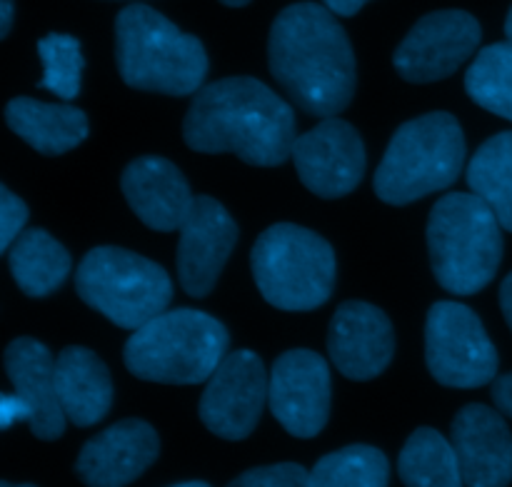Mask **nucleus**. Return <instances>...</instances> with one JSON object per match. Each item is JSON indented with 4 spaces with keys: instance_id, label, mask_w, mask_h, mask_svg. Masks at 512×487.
<instances>
[{
    "instance_id": "19",
    "label": "nucleus",
    "mask_w": 512,
    "mask_h": 487,
    "mask_svg": "<svg viewBox=\"0 0 512 487\" xmlns=\"http://www.w3.org/2000/svg\"><path fill=\"white\" fill-rule=\"evenodd\" d=\"M120 188L140 223L158 233L180 230L195 203L185 175L158 155L133 160L123 170Z\"/></svg>"
},
{
    "instance_id": "4",
    "label": "nucleus",
    "mask_w": 512,
    "mask_h": 487,
    "mask_svg": "<svg viewBox=\"0 0 512 487\" xmlns=\"http://www.w3.org/2000/svg\"><path fill=\"white\" fill-rule=\"evenodd\" d=\"M230 335L220 320L200 310H165L125 343V368L140 380L198 385L210 380L228 353Z\"/></svg>"
},
{
    "instance_id": "7",
    "label": "nucleus",
    "mask_w": 512,
    "mask_h": 487,
    "mask_svg": "<svg viewBox=\"0 0 512 487\" xmlns=\"http://www.w3.org/2000/svg\"><path fill=\"white\" fill-rule=\"evenodd\" d=\"M250 265L260 295L278 310L308 313L333 295V248L318 233L300 225H270L255 240Z\"/></svg>"
},
{
    "instance_id": "15",
    "label": "nucleus",
    "mask_w": 512,
    "mask_h": 487,
    "mask_svg": "<svg viewBox=\"0 0 512 487\" xmlns=\"http://www.w3.org/2000/svg\"><path fill=\"white\" fill-rule=\"evenodd\" d=\"M328 353L345 378L360 383L378 378L395 353L393 323L375 305L348 300L330 320Z\"/></svg>"
},
{
    "instance_id": "2",
    "label": "nucleus",
    "mask_w": 512,
    "mask_h": 487,
    "mask_svg": "<svg viewBox=\"0 0 512 487\" xmlns=\"http://www.w3.org/2000/svg\"><path fill=\"white\" fill-rule=\"evenodd\" d=\"M183 138L198 153H233L248 165L275 168L293 158L295 113L255 78H223L195 93Z\"/></svg>"
},
{
    "instance_id": "31",
    "label": "nucleus",
    "mask_w": 512,
    "mask_h": 487,
    "mask_svg": "<svg viewBox=\"0 0 512 487\" xmlns=\"http://www.w3.org/2000/svg\"><path fill=\"white\" fill-rule=\"evenodd\" d=\"M0 410H3V428H10L15 420H25V423H28V408L20 403V398L15 393L3 395V405H0Z\"/></svg>"
},
{
    "instance_id": "27",
    "label": "nucleus",
    "mask_w": 512,
    "mask_h": 487,
    "mask_svg": "<svg viewBox=\"0 0 512 487\" xmlns=\"http://www.w3.org/2000/svg\"><path fill=\"white\" fill-rule=\"evenodd\" d=\"M38 55L45 65L40 85L60 100H73L80 93L83 75V53L78 38L65 33H50L38 40Z\"/></svg>"
},
{
    "instance_id": "9",
    "label": "nucleus",
    "mask_w": 512,
    "mask_h": 487,
    "mask_svg": "<svg viewBox=\"0 0 512 487\" xmlns=\"http://www.w3.org/2000/svg\"><path fill=\"white\" fill-rule=\"evenodd\" d=\"M425 363L445 388H483L498 378V350L478 315L463 303L440 300L425 320Z\"/></svg>"
},
{
    "instance_id": "14",
    "label": "nucleus",
    "mask_w": 512,
    "mask_h": 487,
    "mask_svg": "<svg viewBox=\"0 0 512 487\" xmlns=\"http://www.w3.org/2000/svg\"><path fill=\"white\" fill-rule=\"evenodd\" d=\"M235 243L238 225L233 215L210 195L195 198L178 240V278L190 298L210 295Z\"/></svg>"
},
{
    "instance_id": "13",
    "label": "nucleus",
    "mask_w": 512,
    "mask_h": 487,
    "mask_svg": "<svg viewBox=\"0 0 512 487\" xmlns=\"http://www.w3.org/2000/svg\"><path fill=\"white\" fill-rule=\"evenodd\" d=\"M298 178L320 198H343L353 193L365 173V145L360 133L340 118H323L293 145Z\"/></svg>"
},
{
    "instance_id": "28",
    "label": "nucleus",
    "mask_w": 512,
    "mask_h": 487,
    "mask_svg": "<svg viewBox=\"0 0 512 487\" xmlns=\"http://www.w3.org/2000/svg\"><path fill=\"white\" fill-rule=\"evenodd\" d=\"M310 473L295 463L263 465L235 478L228 487H308Z\"/></svg>"
},
{
    "instance_id": "32",
    "label": "nucleus",
    "mask_w": 512,
    "mask_h": 487,
    "mask_svg": "<svg viewBox=\"0 0 512 487\" xmlns=\"http://www.w3.org/2000/svg\"><path fill=\"white\" fill-rule=\"evenodd\" d=\"M365 3H370V0H323L325 8H330L335 15H340V18H350V15L358 13Z\"/></svg>"
},
{
    "instance_id": "37",
    "label": "nucleus",
    "mask_w": 512,
    "mask_h": 487,
    "mask_svg": "<svg viewBox=\"0 0 512 487\" xmlns=\"http://www.w3.org/2000/svg\"><path fill=\"white\" fill-rule=\"evenodd\" d=\"M173 487H210V485L200 483V480H193V483H180V485H173Z\"/></svg>"
},
{
    "instance_id": "33",
    "label": "nucleus",
    "mask_w": 512,
    "mask_h": 487,
    "mask_svg": "<svg viewBox=\"0 0 512 487\" xmlns=\"http://www.w3.org/2000/svg\"><path fill=\"white\" fill-rule=\"evenodd\" d=\"M13 13L15 0H0V38H8L10 28H13Z\"/></svg>"
},
{
    "instance_id": "1",
    "label": "nucleus",
    "mask_w": 512,
    "mask_h": 487,
    "mask_svg": "<svg viewBox=\"0 0 512 487\" xmlns=\"http://www.w3.org/2000/svg\"><path fill=\"white\" fill-rule=\"evenodd\" d=\"M268 65L290 100L315 118H335L355 95L353 45L325 5L280 10L270 28Z\"/></svg>"
},
{
    "instance_id": "34",
    "label": "nucleus",
    "mask_w": 512,
    "mask_h": 487,
    "mask_svg": "<svg viewBox=\"0 0 512 487\" xmlns=\"http://www.w3.org/2000/svg\"><path fill=\"white\" fill-rule=\"evenodd\" d=\"M500 308H503L505 320H508L512 330V273L503 280V285H500Z\"/></svg>"
},
{
    "instance_id": "38",
    "label": "nucleus",
    "mask_w": 512,
    "mask_h": 487,
    "mask_svg": "<svg viewBox=\"0 0 512 487\" xmlns=\"http://www.w3.org/2000/svg\"><path fill=\"white\" fill-rule=\"evenodd\" d=\"M0 487H35V485H28V483H25V485H13V483H8V480H3V483H0Z\"/></svg>"
},
{
    "instance_id": "17",
    "label": "nucleus",
    "mask_w": 512,
    "mask_h": 487,
    "mask_svg": "<svg viewBox=\"0 0 512 487\" xmlns=\"http://www.w3.org/2000/svg\"><path fill=\"white\" fill-rule=\"evenodd\" d=\"M450 440L468 487H508L512 483V433L500 410L465 405L453 420Z\"/></svg>"
},
{
    "instance_id": "6",
    "label": "nucleus",
    "mask_w": 512,
    "mask_h": 487,
    "mask_svg": "<svg viewBox=\"0 0 512 487\" xmlns=\"http://www.w3.org/2000/svg\"><path fill=\"white\" fill-rule=\"evenodd\" d=\"M463 165L465 135L455 115H420L395 130L375 173V195L388 205H410L453 185Z\"/></svg>"
},
{
    "instance_id": "22",
    "label": "nucleus",
    "mask_w": 512,
    "mask_h": 487,
    "mask_svg": "<svg viewBox=\"0 0 512 487\" xmlns=\"http://www.w3.org/2000/svg\"><path fill=\"white\" fill-rule=\"evenodd\" d=\"M10 273L28 298H45L65 283L70 273V253L40 228L23 230L8 250Z\"/></svg>"
},
{
    "instance_id": "35",
    "label": "nucleus",
    "mask_w": 512,
    "mask_h": 487,
    "mask_svg": "<svg viewBox=\"0 0 512 487\" xmlns=\"http://www.w3.org/2000/svg\"><path fill=\"white\" fill-rule=\"evenodd\" d=\"M505 35H508V40L512 43V5L508 10V18H505Z\"/></svg>"
},
{
    "instance_id": "29",
    "label": "nucleus",
    "mask_w": 512,
    "mask_h": 487,
    "mask_svg": "<svg viewBox=\"0 0 512 487\" xmlns=\"http://www.w3.org/2000/svg\"><path fill=\"white\" fill-rule=\"evenodd\" d=\"M28 223V205L10 193L8 185H0V253H8Z\"/></svg>"
},
{
    "instance_id": "26",
    "label": "nucleus",
    "mask_w": 512,
    "mask_h": 487,
    "mask_svg": "<svg viewBox=\"0 0 512 487\" xmlns=\"http://www.w3.org/2000/svg\"><path fill=\"white\" fill-rule=\"evenodd\" d=\"M465 90L480 108L512 120V43H493L475 55Z\"/></svg>"
},
{
    "instance_id": "12",
    "label": "nucleus",
    "mask_w": 512,
    "mask_h": 487,
    "mask_svg": "<svg viewBox=\"0 0 512 487\" xmlns=\"http://www.w3.org/2000/svg\"><path fill=\"white\" fill-rule=\"evenodd\" d=\"M330 368L313 350H288L270 370L268 405L293 438H315L330 418Z\"/></svg>"
},
{
    "instance_id": "36",
    "label": "nucleus",
    "mask_w": 512,
    "mask_h": 487,
    "mask_svg": "<svg viewBox=\"0 0 512 487\" xmlns=\"http://www.w3.org/2000/svg\"><path fill=\"white\" fill-rule=\"evenodd\" d=\"M223 5H230V8H243V5H248L250 0H220Z\"/></svg>"
},
{
    "instance_id": "16",
    "label": "nucleus",
    "mask_w": 512,
    "mask_h": 487,
    "mask_svg": "<svg viewBox=\"0 0 512 487\" xmlns=\"http://www.w3.org/2000/svg\"><path fill=\"white\" fill-rule=\"evenodd\" d=\"M160 453V438L145 420H120L83 445L75 473L88 487H125L138 480Z\"/></svg>"
},
{
    "instance_id": "11",
    "label": "nucleus",
    "mask_w": 512,
    "mask_h": 487,
    "mask_svg": "<svg viewBox=\"0 0 512 487\" xmlns=\"http://www.w3.org/2000/svg\"><path fill=\"white\" fill-rule=\"evenodd\" d=\"M483 30L465 10H435L410 28L393 55V65L408 83L450 78L478 50Z\"/></svg>"
},
{
    "instance_id": "25",
    "label": "nucleus",
    "mask_w": 512,
    "mask_h": 487,
    "mask_svg": "<svg viewBox=\"0 0 512 487\" xmlns=\"http://www.w3.org/2000/svg\"><path fill=\"white\" fill-rule=\"evenodd\" d=\"M388 458L373 445H348L310 470L308 487H388Z\"/></svg>"
},
{
    "instance_id": "8",
    "label": "nucleus",
    "mask_w": 512,
    "mask_h": 487,
    "mask_svg": "<svg viewBox=\"0 0 512 487\" xmlns=\"http://www.w3.org/2000/svg\"><path fill=\"white\" fill-rule=\"evenodd\" d=\"M75 290L85 305L123 330H138L163 315L173 300L168 273L125 248H93L80 263Z\"/></svg>"
},
{
    "instance_id": "23",
    "label": "nucleus",
    "mask_w": 512,
    "mask_h": 487,
    "mask_svg": "<svg viewBox=\"0 0 512 487\" xmlns=\"http://www.w3.org/2000/svg\"><path fill=\"white\" fill-rule=\"evenodd\" d=\"M398 473L405 487H463L458 453L453 440H445L438 430H415L403 445Z\"/></svg>"
},
{
    "instance_id": "10",
    "label": "nucleus",
    "mask_w": 512,
    "mask_h": 487,
    "mask_svg": "<svg viewBox=\"0 0 512 487\" xmlns=\"http://www.w3.org/2000/svg\"><path fill=\"white\" fill-rule=\"evenodd\" d=\"M270 378L253 350H235L210 375L198 413L205 428L223 440H245L268 403Z\"/></svg>"
},
{
    "instance_id": "18",
    "label": "nucleus",
    "mask_w": 512,
    "mask_h": 487,
    "mask_svg": "<svg viewBox=\"0 0 512 487\" xmlns=\"http://www.w3.org/2000/svg\"><path fill=\"white\" fill-rule=\"evenodd\" d=\"M5 373L15 395L28 408L30 433L38 440H58L65 433V413L55 385L53 353L33 338H18L5 348Z\"/></svg>"
},
{
    "instance_id": "3",
    "label": "nucleus",
    "mask_w": 512,
    "mask_h": 487,
    "mask_svg": "<svg viewBox=\"0 0 512 487\" xmlns=\"http://www.w3.org/2000/svg\"><path fill=\"white\" fill-rule=\"evenodd\" d=\"M115 60L130 88L175 98L198 93L208 75L203 43L143 3L115 18Z\"/></svg>"
},
{
    "instance_id": "21",
    "label": "nucleus",
    "mask_w": 512,
    "mask_h": 487,
    "mask_svg": "<svg viewBox=\"0 0 512 487\" xmlns=\"http://www.w3.org/2000/svg\"><path fill=\"white\" fill-rule=\"evenodd\" d=\"M5 123L43 155H63L88 138V115L73 105L13 98L5 105Z\"/></svg>"
},
{
    "instance_id": "30",
    "label": "nucleus",
    "mask_w": 512,
    "mask_h": 487,
    "mask_svg": "<svg viewBox=\"0 0 512 487\" xmlns=\"http://www.w3.org/2000/svg\"><path fill=\"white\" fill-rule=\"evenodd\" d=\"M493 403L503 415L512 418V373L493 380Z\"/></svg>"
},
{
    "instance_id": "24",
    "label": "nucleus",
    "mask_w": 512,
    "mask_h": 487,
    "mask_svg": "<svg viewBox=\"0 0 512 487\" xmlns=\"http://www.w3.org/2000/svg\"><path fill=\"white\" fill-rule=\"evenodd\" d=\"M468 185L512 233V130L480 145L468 163Z\"/></svg>"
},
{
    "instance_id": "20",
    "label": "nucleus",
    "mask_w": 512,
    "mask_h": 487,
    "mask_svg": "<svg viewBox=\"0 0 512 487\" xmlns=\"http://www.w3.org/2000/svg\"><path fill=\"white\" fill-rule=\"evenodd\" d=\"M55 385L65 418L78 428H90L113 405V378L103 360L88 348L70 345L55 360Z\"/></svg>"
},
{
    "instance_id": "5",
    "label": "nucleus",
    "mask_w": 512,
    "mask_h": 487,
    "mask_svg": "<svg viewBox=\"0 0 512 487\" xmlns=\"http://www.w3.org/2000/svg\"><path fill=\"white\" fill-rule=\"evenodd\" d=\"M493 210L475 193H450L433 205L428 250L433 275L448 293L475 295L503 263V233Z\"/></svg>"
}]
</instances>
